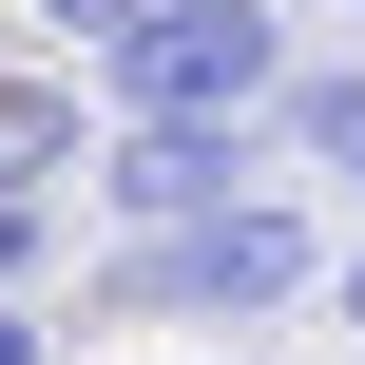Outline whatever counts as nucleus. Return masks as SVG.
<instances>
[{
	"mask_svg": "<svg viewBox=\"0 0 365 365\" xmlns=\"http://www.w3.org/2000/svg\"><path fill=\"white\" fill-rule=\"evenodd\" d=\"M308 269H327V231L289 212V173H250V192H212V212L115 231L96 327H269V308H308Z\"/></svg>",
	"mask_w": 365,
	"mask_h": 365,
	"instance_id": "nucleus-1",
	"label": "nucleus"
},
{
	"mask_svg": "<svg viewBox=\"0 0 365 365\" xmlns=\"http://www.w3.org/2000/svg\"><path fill=\"white\" fill-rule=\"evenodd\" d=\"M269 77H289V0H154L96 38L115 115H269Z\"/></svg>",
	"mask_w": 365,
	"mask_h": 365,
	"instance_id": "nucleus-2",
	"label": "nucleus"
},
{
	"mask_svg": "<svg viewBox=\"0 0 365 365\" xmlns=\"http://www.w3.org/2000/svg\"><path fill=\"white\" fill-rule=\"evenodd\" d=\"M77 173H96L115 231H154V212H212V192L289 173V154H269V115H115V135H77Z\"/></svg>",
	"mask_w": 365,
	"mask_h": 365,
	"instance_id": "nucleus-3",
	"label": "nucleus"
},
{
	"mask_svg": "<svg viewBox=\"0 0 365 365\" xmlns=\"http://www.w3.org/2000/svg\"><path fill=\"white\" fill-rule=\"evenodd\" d=\"M77 135H96V96H77L58 58H19V38H0V192H58V173H77Z\"/></svg>",
	"mask_w": 365,
	"mask_h": 365,
	"instance_id": "nucleus-4",
	"label": "nucleus"
},
{
	"mask_svg": "<svg viewBox=\"0 0 365 365\" xmlns=\"http://www.w3.org/2000/svg\"><path fill=\"white\" fill-rule=\"evenodd\" d=\"M269 154L346 173V154H365V58H289V77H269Z\"/></svg>",
	"mask_w": 365,
	"mask_h": 365,
	"instance_id": "nucleus-5",
	"label": "nucleus"
},
{
	"mask_svg": "<svg viewBox=\"0 0 365 365\" xmlns=\"http://www.w3.org/2000/svg\"><path fill=\"white\" fill-rule=\"evenodd\" d=\"M58 269V192H0V289H38Z\"/></svg>",
	"mask_w": 365,
	"mask_h": 365,
	"instance_id": "nucleus-6",
	"label": "nucleus"
},
{
	"mask_svg": "<svg viewBox=\"0 0 365 365\" xmlns=\"http://www.w3.org/2000/svg\"><path fill=\"white\" fill-rule=\"evenodd\" d=\"M19 19H58V38L96 58V38H115V19H154V0H19Z\"/></svg>",
	"mask_w": 365,
	"mask_h": 365,
	"instance_id": "nucleus-7",
	"label": "nucleus"
},
{
	"mask_svg": "<svg viewBox=\"0 0 365 365\" xmlns=\"http://www.w3.org/2000/svg\"><path fill=\"white\" fill-rule=\"evenodd\" d=\"M0 365H58V308L38 289H0Z\"/></svg>",
	"mask_w": 365,
	"mask_h": 365,
	"instance_id": "nucleus-8",
	"label": "nucleus"
},
{
	"mask_svg": "<svg viewBox=\"0 0 365 365\" xmlns=\"http://www.w3.org/2000/svg\"><path fill=\"white\" fill-rule=\"evenodd\" d=\"M308 289H327V308H346V327H365V250H346V269H308Z\"/></svg>",
	"mask_w": 365,
	"mask_h": 365,
	"instance_id": "nucleus-9",
	"label": "nucleus"
},
{
	"mask_svg": "<svg viewBox=\"0 0 365 365\" xmlns=\"http://www.w3.org/2000/svg\"><path fill=\"white\" fill-rule=\"evenodd\" d=\"M346 173H365V154H346Z\"/></svg>",
	"mask_w": 365,
	"mask_h": 365,
	"instance_id": "nucleus-10",
	"label": "nucleus"
},
{
	"mask_svg": "<svg viewBox=\"0 0 365 365\" xmlns=\"http://www.w3.org/2000/svg\"><path fill=\"white\" fill-rule=\"evenodd\" d=\"M346 19H365V0H346Z\"/></svg>",
	"mask_w": 365,
	"mask_h": 365,
	"instance_id": "nucleus-11",
	"label": "nucleus"
}]
</instances>
